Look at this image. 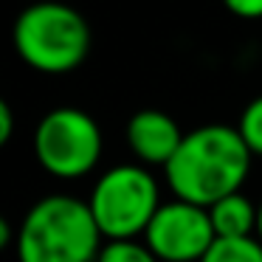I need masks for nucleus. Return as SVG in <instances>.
<instances>
[{"label": "nucleus", "instance_id": "f8f14e48", "mask_svg": "<svg viewBox=\"0 0 262 262\" xmlns=\"http://www.w3.org/2000/svg\"><path fill=\"white\" fill-rule=\"evenodd\" d=\"M223 6L243 20H259L262 17V0H223Z\"/></svg>", "mask_w": 262, "mask_h": 262}, {"label": "nucleus", "instance_id": "f257e3e1", "mask_svg": "<svg viewBox=\"0 0 262 262\" xmlns=\"http://www.w3.org/2000/svg\"><path fill=\"white\" fill-rule=\"evenodd\" d=\"M251 152L237 127L203 124L186 133L164 166L172 194L209 209L214 200L239 192L251 172Z\"/></svg>", "mask_w": 262, "mask_h": 262}, {"label": "nucleus", "instance_id": "1a4fd4ad", "mask_svg": "<svg viewBox=\"0 0 262 262\" xmlns=\"http://www.w3.org/2000/svg\"><path fill=\"white\" fill-rule=\"evenodd\" d=\"M200 262H262V239L251 237H217Z\"/></svg>", "mask_w": 262, "mask_h": 262}, {"label": "nucleus", "instance_id": "0eeeda50", "mask_svg": "<svg viewBox=\"0 0 262 262\" xmlns=\"http://www.w3.org/2000/svg\"><path fill=\"white\" fill-rule=\"evenodd\" d=\"M127 147L138 158V164L144 166H161L164 169L169 164V158L175 155V149L181 147L183 136L178 121L164 110H138L130 121H127Z\"/></svg>", "mask_w": 262, "mask_h": 262}, {"label": "nucleus", "instance_id": "4468645a", "mask_svg": "<svg viewBox=\"0 0 262 262\" xmlns=\"http://www.w3.org/2000/svg\"><path fill=\"white\" fill-rule=\"evenodd\" d=\"M9 245H12V226L0 220V248H9Z\"/></svg>", "mask_w": 262, "mask_h": 262}, {"label": "nucleus", "instance_id": "9b49d317", "mask_svg": "<svg viewBox=\"0 0 262 262\" xmlns=\"http://www.w3.org/2000/svg\"><path fill=\"white\" fill-rule=\"evenodd\" d=\"M237 130H239V136H243L245 147L262 158V96L251 99V102L243 107L239 121H237Z\"/></svg>", "mask_w": 262, "mask_h": 262}, {"label": "nucleus", "instance_id": "20e7f679", "mask_svg": "<svg viewBox=\"0 0 262 262\" xmlns=\"http://www.w3.org/2000/svg\"><path fill=\"white\" fill-rule=\"evenodd\" d=\"M88 206L104 239L144 237L161 206L158 181L144 164H119L93 183Z\"/></svg>", "mask_w": 262, "mask_h": 262}, {"label": "nucleus", "instance_id": "6e6552de", "mask_svg": "<svg viewBox=\"0 0 262 262\" xmlns=\"http://www.w3.org/2000/svg\"><path fill=\"white\" fill-rule=\"evenodd\" d=\"M211 226L217 237H251L259 226V203L245 198L243 192H231L209 206Z\"/></svg>", "mask_w": 262, "mask_h": 262}, {"label": "nucleus", "instance_id": "9d476101", "mask_svg": "<svg viewBox=\"0 0 262 262\" xmlns=\"http://www.w3.org/2000/svg\"><path fill=\"white\" fill-rule=\"evenodd\" d=\"M96 262H161L152 254L144 239L133 237V239H107L99 251Z\"/></svg>", "mask_w": 262, "mask_h": 262}, {"label": "nucleus", "instance_id": "39448f33", "mask_svg": "<svg viewBox=\"0 0 262 262\" xmlns=\"http://www.w3.org/2000/svg\"><path fill=\"white\" fill-rule=\"evenodd\" d=\"M34 158L48 175L76 181L96 169L102 158V130L79 107H54L37 121Z\"/></svg>", "mask_w": 262, "mask_h": 262}, {"label": "nucleus", "instance_id": "7ed1b4c3", "mask_svg": "<svg viewBox=\"0 0 262 262\" xmlns=\"http://www.w3.org/2000/svg\"><path fill=\"white\" fill-rule=\"evenodd\" d=\"M17 57L40 74H71L88 59L93 34L88 20L68 3L40 0L17 14L12 29Z\"/></svg>", "mask_w": 262, "mask_h": 262}, {"label": "nucleus", "instance_id": "2eb2a0df", "mask_svg": "<svg viewBox=\"0 0 262 262\" xmlns=\"http://www.w3.org/2000/svg\"><path fill=\"white\" fill-rule=\"evenodd\" d=\"M256 237L262 239V200H259V226H256Z\"/></svg>", "mask_w": 262, "mask_h": 262}, {"label": "nucleus", "instance_id": "ddd939ff", "mask_svg": "<svg viewBox=\"0 0 262 262\" xmlns=\"http://www.w3.org/2000/svg\"><path fill=\"white\" fill-rule=\"evenodd\" d=\"M14 136V110L9 102H0V144H9Z\"/></svg>", "mask_w": 262, "mask_h": 262}, {"label": "nucleus", "instance_id": "f03ea898", "mask_svg": "<svg viewBox=\"0 0 262 262\" xmlns=\"http://www.w3.org/2000/svg\"><path fill=\"white\" fill-rule=\"evenodd\" d=\"M102 228L88 200L74 194L40 198L17 228V262H96Z\"/></svg>", "mask_w": 262, "mask_h": 262}, {"label": "nucleus", "instance_id": "423d86ee", "mask_svg": "<svg viewBox=\"0 0 262 262\" xmlns=\"http://www.w3.org/2000/svg\"><path fill=\"white\" fill-rule=\"evenodd\" d=\"M214 239L209 209L181 198L161 203L144 231V243L161 262H200Z\"/></svg>", "mask_w": 262, "mask_h": 262}]
</instances>
